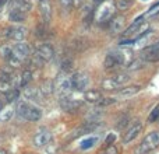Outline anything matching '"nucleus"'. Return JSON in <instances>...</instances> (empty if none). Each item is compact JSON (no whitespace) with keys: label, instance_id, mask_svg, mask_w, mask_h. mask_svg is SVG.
<instances>
[{"label":"nucleus","instance_id":"obj_1","mask_svg":"<svg viewBox=\"0 0 159 154\" xmlns=\"http://www.w3.org/2000/svg\"><path fill=\"white\" fill-rule=\"evenodd\" d=\"M158 146H159V130H154V132L148 133L143 139L141 144L135 150V154H148V153L154 152Z\"/></svg>","mask_w":159,"mask_h":154},{"label":"nucleus","instance_id":"obj_2","mask_svg":"<svg viewBox=\"0 0 159 154\" xmlns=\"http://www.w3.org/2000/svg\"><path fill=\"white\" fill-rule=\"evenodd\" d=\"M115 14V4L112 2H103L98 6V10L96 13H93L95 16V20L98 24H102L105 21H109L110 18Z\"/></svg>","mask_w":159,"mask_h":154},{"label":"nucleus","instance_id":"obj_3","mask_svg":"<svg viewBox=\"0 0 159 154\" xmlns=\"http://www.w3.org/2000/svg\"><path fill=\"white\" fill-rule=\"evenodd\" d=\"M70 83H71V88L75 91H85L88 88V84H89V79H88V75L82 72L74 73L71 77H70Z\"/></svg>","mask_w":159,"mask_h":154},{"label":"nucleus","instance_id":"obj_4","mask_svg":"<svg viewBox=\"0 0 159 154\" xmlns=\"http://www.w3.org/2000/svg\"><path fill=\"white\" fill-rule=\"evenodd\" d=\"M141 59L148 63H157L159 62V41L147 46L141 53Z\"/></svg>","mask_w":159,"mask_h":154},{"label":"nucleus","instance_id":"obj_5","mask_svg":"<svg viewBox=\"0 0 159 154\" xmlns=\"http://www.w3.org/2000/svg\"><path fill=\"white\" fill-rule=\"evenodd\" d=\"M50 139H52L50 132L46 128H42V129H39L38 132L35 133V136H34V146L38 147V149H43L45 146L49 144Z\"/></svg>","mask_w":159,"mask_h":154},{"label":"nucleus","instance_id":"obj_6","mask_svg":"<svg viewBox=\"0 0 159 154\" xmlns=\"http://www.w3.org/2000/svg\"><path fill=\"white\" fill-rule=\"evenodd\" d=\"M141 130H143V123H141V121L133 122V125L126 130V133L123 135V143L124 144L131 143L134 139L138 137V135L141 133Z\"/></svg>","mask_w":159,"mask_h":154},{"label":"nucleus","instance_id":"obj_7","mask_svg":"<svg viewBox=\"0 0 159 154\" xmlns=\"http://www.w3.org/2000/svg\"><path fill=\"white\" fill-rule=\"evenodd\" d=\"M38 7H39V13H41L43 22L49 24L52 21V14H53L52 2L50 0H38Z\"/></svg>","mask_w":159,"mask_h":154},{"label":"nucleus","instance_id":"obj_8","mask_svg":"<svg viewBox=\"0 0 159 154\" xmlns=\"http://www.w3.org/2000/svg\"><path fill=\"white\" fill-rule=\"evenodd\" d=\"M34 55H36L39 59H42V60L46 63V62H49L50 59L55 56V49H53V46L49 44H41L36 46Z\"/></svg>","mask_w":159,"mask_h":154},{"label":"nucleus","instance_id":"obj_9","mask_svg":"<svg viewBox=\"0 0 159 154\" xmlns=\"http://www.w3.org/2000/svg\"><path fill=\"white\" fill-rule=\"evenodd\" d=\"M13 55L16 56V58H18L20 60L24 62L25 59L31 56L30 45L25 44V42H18V44H16V46H13Z\"/></svg>","mask_w":159,"mask_h":154},{"label":"nucleus","instance_id":"obj_10","mask_svg":"<svg viewBox=\"0 0 159 154\" xmlns=\"http://www.w3.org/2000/svg\"><path fill=\"white\" fill-rule=\"evenodd\" d=\"M11 10H18L21 13H30L32 10V2L31 0H11L10 2Z\"/></svg>","mask_w":159,"mask_h":154},{"label":"nucleus","instance_id":"obj_11","mask_svg":"<svg viewBox=\"0 0 159 154\" xmlns=\"http://www.w3.org/2000/svg\"><path fill=\"white\" fill-rule=\"evenodd\" d=\"M124 25H126V17L124 16H113L109 20V28L112 32L117 34L120 31H123Z\"/></svg>","mask_w":159,"mask_h":154},{"label":"nucleus","instance_id":"obj_12","mask_svg":"<svg viewBox=\"0 0 159 154\" xmlns=\"http://www.w3.org/2000/svg\"><path fill=\"white\" fill-rule=\"evenodd\" d=\"M59 104H60V107L63 108L64 111H67V112H73V111L78 109L80 105H81V102L77 101V99H74V98H70V97H61Z\"/></svg>","mask_w":159,"mask_h":154},{"label":"nucleus","instance_id":"obj_13","mask_svg":"<svg viewBox=\"0 0 159 154\" xmlns=\"http://www.w3.org/2000/svg\"><path fill=\"white\" fill-rule=\"evenodd\" d=\"M24 97L27 99H31V101H35V102H39V101H42V99H43V95L41 94L39 88L31 87V85L24 87Z\"/></svg>","mask_w":159,"mask_h":154},{"label":"nucleus","instance_id":"obj_14","mask_svg":"<svg viewBox=\"0 0 159 154\" xmlns=\"http://www.w3.org/2000/svg\"><path fill=\"white\" fill-rule=\"evenodd\" d=\"M61 94H69L70 91L73 90L71 88V83H70V77L66 76H59L57 80H56V87Z\"/></svg>","mask_w":159,"mask_h":154},{"label":"nucleus","instance_id":"obj_15","mask_svg":"<svg viewBox=\"0 0 159 154\" xmlns=\"http://www.w3.org/2000/svg\"><path fill=\"white\" fill-rule=\"evenodd\" d=\"M22 118L30 121V122H38L39 119L42 118V111L39 109V108L34 107V105H30V107L27 108V111H25Z\"/></svg>","mask_w":159,"mask_h":154},{"label":"nucleus","instance_id":"obj_16","mask_svg":"<svg viewBox=\"0 0 159 154\" xmlns=\"http://www.w3.org/2000/svg\"><path fill=\"white\" fill-rule=\"evenodd\" d=\"M27 36V30L22 27H10V32H8V38L14 39L17 42H22L24 38Z\"/></svg>","mask_w":159,"mask_h":154},{"label":"nucleus","instance_id":"obj_17","mask_svg":"<svg viewBox=\"0 0 159 154\" xmlns=\"http://www.w3.org/2000/svg\"><path fill=\"white\" fill-rule=\"evenodd\" d=\"M89 41L87 38H75L74 41L71 42V49L74 52H82V51H87L89 48Z\"/></svg>","mask_w":159,"mask_h":154},{"label":"nucleus","instance_id":"obj_18","mask_svg":"<svg viewBox=\"0 0 159 154\" xmlns=\"http://www.w3.org/2000/svg\"><path fill=\"white\" fill-rule=\"evenodd\" d=\"M141 91V85H129V87H124L119 91V95L121 98H127V97H133L137 93Z\"/></svg>","mask_w":159,"mask_h":154},{"label":"nucleus","instance_id":"obj_19","mask_svg":"<svg viewBox=\"0 0 159 154\" xmlns=\"http://www.w3.org/2000/svg\"><path fill=\"white\" fill-rule=\"evenodd\" d=\"M39 91H41V94L43 97L52 95V94L55 93V84H53V81H50V80H45V81L41 84V87H39Z\"/></svg>","mask_w":159,"mask_h":154},{"label":"nucleus","instance_id":"obj_20","mask_svg":"<svg viewBox=\"0 0 159 154\" xmlns=\"http://www.w3.org/2000/svg\"><path fill=\"white\" fill-rule=\"evenodd\" d=\"M32 81V72L30 69L24 70L20 76V81H18V88H24L27 85H30V83Z\"/></svg>","mask_w":159,"mask_h":154},{"label":"nucleus","instance_id":"obj_21","mask_svg":"<svg viewBox=\"0 0 159 154\" xmlns=\"http://www.w3.org/2000/svg\"><path fill=\"white\" fill-rule=\"evenodd\" d=\"M84 98H85V101L96 104V102L102 98V94H101V91H98V90H87L84 94Z\"/></svg>","mask_w":159,"mask_h":154},{"label":"nucleus","instance_id":"obj_22","mask_svg":"<svg viewBox=\"0 0 159 154\" xmlns=\"http://www.w3.org/2000/svg\"><path fill=\"white\" fill-rule=\"evenodd\" d=\"M14 115L13 107H4L0 109V122H8Z\"/></svg>","mask_w":159,"mask_h":154},{"label":"nucleus","instance_id":"obj_23","mask_svg":"<svg viewBox=\"0 0 159 154\" xmlns=\"http://www.w3.org/2000/svg\"><path fill=\"white\" fill-rule=\"evenodd\" d=\"M35 35L41 39H45V38H49L50 36V31L48 28V24H39L35 30Z\"/></svg>","mask_w":159,"mask_h":154},{"label":"nucleus","instance_id":"obj_24","mask_svg":"<svg viewBox=\"0 0 159 154\" xmlns=\"http://www.w3.org/2000/svg\"><path fill=\"white\" fill-rule=\"evenodd\" d=\"M143 22H144L143 17H140V18H137L134 22H133L131 25H130L129 28H127L126 31H124V36H131V35H135V32H137L138 27H140V25L143 24Z\"/></svg>","mask_w":159,"mask_h":154},{"label":"nucleus","instance_id":"obj_25","mask_svg":"<svg viewBox=\"0 0 159 154\" xmlns=\"http://www.w3.org/2000/svg\"><path fill=\"white\" fill-rule=\"evenodd\" d=\"M13 80V67L4 66L0 69V81H10Z\"/></svg>","mask_w":159,"mask_h":154},{"label":"nucleus","instance_id":"obj_26","mask_svg":"<svg viewBox=\"0 0 159 154\" xmlns=\"http://www.w3.org/2000/svg\"><path fill=\"white\" fill-rule=\"evenodd\" d=\"M8 20L13 22H24L25 21V13H21L18 10H11L8 14Z\"/></svg>","mask_w":159,"mask_h":154},{"label":"nucleus","instance_id":"obj_27","mask_svg":"<svg viewBox=\"0 0 159 154\" xmlns=\"http://www.w3.org/2000/svg\"><path fill=\"white\" fill-rule=\"evenodd\" d=\"M73 67H74V60H73L71 58H64L63 60L60 62L61 72L69 73V72H71V70H73Z\"/></svg>","mask_w":159,"mask_h":154},{"label":"nucleus","instance_id":"obj_28","mask_svg":"<svg viewBox=\"0 0 159 154\" xmlns=\"http://www.w3.org/2000/svg\"><path fill=\"white\" fill-rule=\"evenodd\" d=\"M119 88V85L115 83V80L110 77V79H105L103 81H102V90H105V91H115V90H117Z\"/></svg>","mask_w":159,"mask_h":154},{"label":"nucleus","instance_id":"obj_29","mask_svg":"<svg viewBox=\"0 0 159 154\" xmlns=\"http://www.w3.org/2000/svg\"><path fill=\"white\" fill-rule=\"evenodd\" d=\"M113 80H115V83L120 87V85H123V84H126L127 81H130V76L127 75V73H117L116 76H113L112 77Z\"/></svg>","mask_w":159,"mask_h":154},{"label":"nucleus","instance_id":"obj_30","mask_svg":"<svg viewBox=\"0 0 159 154\" xmlns=\"http://www.w3.org/2000/svg\"><path fill=\"white\" fill-rule=\"evenodd\" d=\"M11 55H13V46H10V45H7V44H4V45L0 46V56H2L3 59L7 60Z\"/></svg>","mask_w":159,"mask_h":154},{"label":"nucleus","instance_id":"obj_31","mask_svg":"<svg viewBox=\"0 0 159 154\" xmlns=\"http://www.w3.org/2000/svg\"><path fill=\"white\" fill-rule=\"evenodd\" d=\"M4 95H6V101H7L8 104H11V102L17 101V98L20 97V91H18V88H13V90H10L8 93H6Z\"/></svg>","mask_w":159,"mask_h":154},{"label":"nucleus","instance_id":"obj_32","mask_svg":"<svg viewBox=\"0 0 159 154\" xmlns=\"http://www.w3.org/2000/svg\"><path fill=\"white\" fill-rule=\"evenodd\" d=\"M28 107H30V104H28L27 101H20L18 104H17V109H16V111H17V115H20V116L22 118Z\"/></svg>","mask_w":159,"mask_h":154},{"label":"nucleus","instance_id":"obj_33","mask_svg":"<svg viewBox=\"0 0 159 154\" xmlns=\"http://www.w3.org/2000/svg\"><path fill=\"white\" fill-rule=\"evenodd\" d=\"M30 65H31V66H34L35 69H39V67H42L45 65V62L42 60V59H39L36 55H32L30 58Z\"/></svg>","mask_w":159,"mask_h":154},{"label":"nucleus","instance_id":"obj_34","mask_svg":"<svg viewBox=\"0 0 159 154\" xmlns=\"http://www.w3.org/2000/svg\"><path fill=\"white\" fill-rule=\"evenodd\" d=\"M130 6H131L130 0H116V7H117L119 10H127Z\"/></svg>","mask_w":159,"mask_h":154},{"label":"nucleus","instance_id":"obj_35","mask_svg":"<svg viewBox=\"0 0 159 154\" xmlns=\"http://www.w3.org/2000/svg\"><path fill=\"white\" fill-rule=\"evenodd\" d=\"M117 153H119V150L115 144H109V146H106L103 150L99 152V154H117Z\"/></svg>","mask_w":159,"mask_h":154},{"label":"nucleus","instance_id":"obj_36","mask_svg":"<svg viewBox=\"0 0 159 154\" xmlns=\"http://www.w3.org/2000/svg\"><path fill=\"white\" fill-rule=\"evenodd\" d=\"M10 90H13V84L10 81H0V93L6 94Z\"/></svg>","mask_w":159,"mask_h":154},{"label":"nucleus","instance_id":"obj_37","mask_svg":"<svg viewBox=\"0 0 159 154\" xmlns=\"http://www.w3.org/2000/svg\"><path fill=\"white\" fill-rule=\"evenodd\" d=\"M115 101H116L115 98H106V97H102V98L96 102V105H99V107H107V105L113 104Z\"/></svg>","mask_w":159,"mask_h":154},{"label":"nucleus","instance_id":"obj_38","mask_svg":"<svg viewBox=\"0 0 159 154\" xmlns=\"http://www.w3.org/2000/svg\"><path fill=\"white\" fill-rule=\"evenodd\" d=\"M143 65H144V62H143V59H137V60H134V62H131L130 63V66H129V70H137V69H141L143 67Z\"/></svg>","mask_w":159,"mask_h":154},{"label":"nucleus","instance_id":"obj_39","mask_svg":"<svg viewBox=\"0 0 159 154\" xmlns=\"http://www.w3.org/2000/svg\"><path fill=\"white\" fill-rule=\"evenodd\" d=\"M158 118H159V108L155 107L154 111L151 112V115L148 116V122H155V121H158Z\"/></svg>","mask_w":159,"mask_h":154},{"label":"nucleus","instance_id":"obj_40","mask_svg":"<svg viewBox=\"0 0 159 154\" xmlns=\"http://www.w3.org/2000/svg\"><path fill=\"white\" fill-rule=\"evenodd\" d=\"M115 140H116V136L113 135V133H110V135L105 139V144H106V146H109V144H115Z\"/></svg>","mask_w":159,"mask_h":154},{"label":"nucleus","instance_id":"obj_41","mask_svg":"<svg viewBox=\"0 0 159 154\" xmlns=\"http://www.w3.org/2000/svg\"><path fill=\"white\" fill-rule=\"evenodd\" d=\"M93 143H95V139H88V140H85L84 143L81 144V149H89Z\"/></svg>","mask_w":159,"mask_h":154},{"label":"nucleus","instance_id":"obj_42","mask_svg":"<svg viewBox=\"0 0 159 154\" xmlns=\"http://www.w3.org/2000/svg\"><path fill=\"white\" fill-rule=\"evenodd\" d=\"M60 4H61V7L63 8L69 10V8L73 6V0H60Z\"/></svg>","mask_w":159,"mask_h":154},{"label":"nucleus","instance_id":"obj_43","mask_svg":"<svg viewBox=\"0 0 159 154\" xmlns=\"http://www.w3.org/2000/svg\"><path fill=\"white\" fill-rule=\"evenodd\" d=\"M127 123H129V116H124L120 119V123H117V129H123Z\"/></svg>","mask_w":159,"mask_h":154},{"label":"nucleus","instance_id":"obj_44","mask_svg":"<svg viewBox=\"0 0 159 154\" xmlns=\"http://www.w3.org/2000/svg\"><path fill=\"white\" fill-rule=\"evenodd\" d=\"M85 2H87V0H73V6H74L75 8H80L81 6L85 4Z\"/></svg>","mask_w":159,"mask_h":154},{"label":"nucleus","instance_id":"obj_45","mask_svg":"<svg viewBox=\"0 0 159 154\" xmlns=\"http://www.w3.org/2000/svg\"><path fill=\"white\" fill-rule=\"evenodd\" d=\"M103 2H106V0H92L91 3H92L93 6H98V4H101V3H103Z\"/></svg>","mask_w":159,"mask_h":154},{"label":"nucleus","instance_id":"obj_46","mask_svg":"<svg viewBox=\"0 0 159 154\" xmlns=\"http://www.w3.org/2000/svg\"><path fill=\"white\" fill-rule=\"evenodd\" d=\"M6 3H7V0H0V11L3 10V6H4Z\"/></svg>","mask_w":159,"mask_h":154},{"label":"nucleus","instance_id":"obj_47","mask_svg":"<svg viewBox=\"0 0 159 154\" xmlns=\"http://www.w3.org/2000/svg\"><path fill=\"white\" fill-rule=\"evenodd\" d=\"M0 154H8V152L6 149H0Z\"/></svg>","mask_w":159,"mask_h":154},{"label":"nucleus","instance_id":"obj_48","mask_svg":"<svg viewBox=\"0 0 159 154\" xmlns=\"http://www.w3.org/2000/svg\"><path fill=\"white\" fill-rule=\"evenodd\" d=\"M0 109H2V104H0Z\"/></svg>","mask_w":159,"mask_h":154}]
</instances>
